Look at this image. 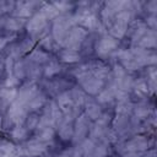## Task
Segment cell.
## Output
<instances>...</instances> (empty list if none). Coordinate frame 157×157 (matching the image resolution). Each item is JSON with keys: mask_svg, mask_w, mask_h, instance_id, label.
Segmentation results:
<instances>
[{"mask_svg": "<svg viewBox=\"0 0 157 157\" xmlns=\"http://www.w3.org/2000/svg\"><path fill=\"white\" fill-rule=\"evenodd\" d=\"M86 32L82 29V28H75L71 33H70V37L67 38V45H70L71 48H76L77 45H80L82 38L85 37Z\"/></svg>", "mask_w": 157, "mask_h": 157, "instance_id": "1", "label": "cell"}, {"mask_svg": "<svg viewBox=\"0 0 157 157\" xmlns=\"http://www.w3.org/2000/svg\"><path fill=\"white\" fill-rule=\"evenodd\" d=\"M9 115L11 118V121L13 123H20L23 120V117H25V110L20 105V103H15L11 108H10V112H9Z\"/></svg>", "mask_w": 157, "mask_h": 157, "instance_id": "2", "label": "cell"}, {"mask_svg": "<svg viewBox=\"0 0 157 157\" xmlns=\"http://www.w3.org/2000/svg\"><path fill=\"white\" fill-rule=\"evenodd\" d=\"M115 44L117 43L113 38H103L99 42V44L97 45V52L101 53V54H107L115 47Z\"/></svg>", "mask_w": 157, "mask_h": 157, "instance_id": "3", "label": "cell"}, {"mask_svg": "<svg viewBox=\"0 0 157 157\" xmlns=\"http://www.w3.org/2000/svg\"><path fill=\"white\" fill-rule=\"evenodd\" d=\"M45 151V146L38 141H32L28 144L27 146V153L28 155H32V156H36V155H40L42 152Z\"/></svg>", "mask_w": 157, "mask_h": 157, "instance_id": "4", "label": "cell"}, {"mask_svg": "<svg viewBox=\"0 0 157 157\" xmlns=\"http://www.w3.org/2000/svg\"><path fill=\"white\" fill-rule=\"evenodd\" d=\"M43 26H44V18L38 15V16H36L34 18L31 20V22H29V25H28V31L32 32V33H34V32L39 31Z\"/></svg>", "mask_w": 157, "mask_h": 157, "instance_id": "5", "label": "cell"}, {"mask_svg": "<svg viewBox=\"0 0 157 157\" xmlns=\"http://www.w3.org/2000/svg\"><path fill=\"white\" fill-rule=\"evenodd\" d=\"M60 58L63 61H66V63H72V61H77L80 59L78 54L71 49H67V50H64L60 53Z\"/></svg>", "mask_w": 157, "mask_h": 157, "instance_id": "6", "label": "cell"}, {"mask_svg": "<svg viewBox=\"0 0 157 157\" xmlns=\"http://www.w3.org/2000/svg\"><path fill=\"white\" fill-rule=\"evenodd\" d=\"M58 103H59V107H60L63 110L67 112V110L70 109L69 107H70L71 103H72V98L69 96V93H63V94L59 97Z\"/></svg>", "mask_w": 157, "mask_h": 157, "instance_id": "7", "label": "cell"}, {"mask_svg": "<svg viewBox=\"0 0 157 157\" xmlns=\"http://www.w3.org/2000/svg\"><path fill=\"white\" fill-rule=\"evenodd\" d=\"M59 70H60V66L56 63H50L45 67V76H53L56 72H59Z\"/></svg>", "mask_w": 157, "mask_h": 157, "instance_id": "8", "label": "cell"}, {"mask_svg": "<svg viewBox=\"0 0 157 157\" xmlns=\"http://www.w3.org/2000/svg\"><path fill=\"white\" fill-rule=\"evenodd\" d=\"M12 136H13L16 140H22V139L26 136V130H25L23 128H21V126H17V128L13 129Z\"/></svg>", "mask_w": 157, "mask_h": 157, "instance_id": "9", "label": "cell"}, {"mask_svg": "<svg viewBox=\"0 0 157 157\" xmlns=\"http://www.w3.org/2000/svg\"><path fill=\"white\" fill-rule=\"evenodd\" d=\"M71 132H72L71 126H69L67 124H64L63 128H61V130H60V136H61L64 140H66V139H70Z\"/></svg>", "mask_w": 157, "mask_h": 157, "instance_id": "10", "label": "cell"}, {"mask_svg": "<svg viewBox=\"0 0 157 157\" xmlns=\"http://www.w3.org/2000/svg\"><path fill=\"white\" fill-rule=\"evenodd\" d=\"M2 94H4V99L5 101H12L15 94H16V91H13V90H4Z\"/></svg>", "mask_w": 157, "mask_h": 157, "instance_id": "11", "label": "cell"}, {"mask_svg": "<svg viewBox=\"0 0 157 157\" xmlns=\"http://www.w3.org/2000/svg\"><path fill=\"white\" fill-rule=\"evenodd\" d=\"M87 112H88V115H90L91 118H93V119L97 118L98 114H99V109H98V107H97V105H93V104L90 107V110H87Z\"/></svg>", "mask_w": 157, "mask_h": 157, "instance_id": "12", "label": "cell"}, {"mask_svg": "<svg viewBox=\"0 0 157 157\" xmlns=\"http://www.w3.org/2000/svg\"><path fill=\"white\" fill-rule=\"evenodd\" d=\"M7 27L10 28V29H18L20 27H21V25H20V22L17 21V20H10L9 22H7Z\"/></svg>", "mask_w": 157, "mask_h": 157, "instance_id": "13", "label": "cell"}, {"mask_svg": "<svg viewBox=\"0 0 157 157\" xmlns=\"http://www.w3.org/2000/svg\"><path fill=\"white\" fill-rule=\"evenodd\" d=\"M32 58L34 59V60H37V61H42V59L40 58H43V60L47 58V55L43 53V52H40V50H36L34 52V54L32 55Z\"/></svg>", "mask_w": 157, "mask_h": 157, "instance_id": "14", "label": "cell"}, {"mask_svg": "<svg viewBox=\"0 0 157 157\" xmlns=\"http://www.w3.org/2000/svg\"><path fill=\"white\" fill-rule=\"evenodd\" d=\"M18 83V80L16 78V77H9L7 78V81H6V86H15V85H17Z\"/></svg>", "mask_w": 157, "mask_h": 157, "instance_id": "15", "label": "cell"}, {"mask_svg": "<svg viewBox=\"0 0 157 157\" xmlns=\"http://www.w3.org/2000/svg\"><path fill=\"white\" fill-rule=\"evenodd\" d=\"M5 44H6V40H5L4 38H1V39H0V50L4 48V45H5Z\"/></svg>", "mask_w": 157, "mask_h": 157, "instance_id": "16", "label": "cell"}, {"mask_svg": "<svg viewBox=\"0 0 157 157\" xmlns=\"http://www.w3.org/2000/svg\"><path fill=\"white\" fill-rule=\"evenodd\" d=\"M0 129H1V117H0Z\"/></svg>", "mask_w": 157, "mask_h": 157, "instance_id": "17", "label": "cell"}, {"mask_svg": "<svg viewBox=\"0 0 157 157\" xmlns=\"http://www.w3.org/2000/svg\"><path fill=\"white\" fill-rule=\"evenodd\" d=\"M60 157H69V156H65V155H63V156H60Z\"/></svg>", "mask_w": 157, "mask_h": 157, "instance_id": "18", "label": "cell"}]
</instances>
